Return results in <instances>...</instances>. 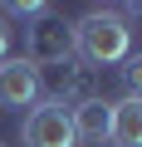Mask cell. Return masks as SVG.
I'll return each instance as SVG.
<instances>
[{"label": "cell", "instance_id": "6da1fadb", "mask_svg": "<svg viewBox=\"0 0 142 147\" xmlns=\"http://www.w3.org/2000/svg\"><path fill=\"white\" fill-rule=\"evenodd\" d=\"M74 54H79V64L103 74L108 64H122L132 54V25L113 5H88L83 20L74 25Z\"/></svg>", "mask_w": 142, "mask_h": 147}, {"label": "cell", "instance_id": "7a4b0ae2", "mask_svg": "<svg viewBox=\"0 0 142 147\" xmlns=\"http://www.w3.org/2000/svg\"><path fill=\"white\" fill-rule=\"evenodd\" d=\"M20 59L34 64V69H59V64H69V59H74V25H69L64 15H54V10L34 15L30 30H25V54H20Z\"/></svg>", "mask_w": 142, "mask_h": 147}, {"label": "cell", "instance_id": "3957f363", "mask_svg": "<svg viewBox=\"0 0 142 147\" xmlns=\"http://www.w3.org/2000/svg\"><path fill=\"white\" fill-rule=\"evenodd\" d=\"M20 142L25 147H79L74 127H69V108L54 98H39L20 123Z\"/></svg>", "mask_w": 142, "mask_h": 147}, {"label": "cell", "instance_id": "277c9868", "mask_svg": "<svg viewBox=\"0 0 142 147\" xmlns=\"http://www.w3.org/2000/svg\"><path fill=\"white\" fill-rule=\"evenodd\" d=\"M39 98H44V79H39V69L25 64L20 54L0 59V103H5V108H34Z\"/></svg>", "mask_w": 142, "mask_h": 147}, {"label": "cell", "instance_id": "5b68a950", "mask_svg": "<svg viewBox=\"0 0 142 147\" xmlns=\"http://www.w3.org/2000/svg\"><path fill=\"white\" fill-rule=\"evenodd\" d=\"M54 84H59L54 103H64V108H79V103H88V98H103V74H98V69H88V64H79V59L59 64Z\"/></svg>", "mask_w": 142, "mask_h": 147}, {"label": "cell", "instance_id": "8992f818", "mask_svg": "<svg viewBox=\"0 0 142 147\" xmlns=\"http://www.w3.org/2000/svg\"><path fill=\"white\" fill-rule=\"evenodd\" d=\"M108 113H113L108 98H88V103H79V108H69L74 142H103V137H108Z\"/></svg>", "mask_w": 142, "mask_h": 147}, {"label": "cell", "instance_id": "52a82bcc", "mask_svg": "<svg viewBox=\"0 0 142 147\" xmlns=\"http://www.w3.org/2000/svg\"><path fill=\"white\" fill-rule=\"evenodd\" d=\"M108 137H113V147H137L142 142V98H118L113 103V113H108Z\"/></svg>", "mask_w": 142, "mask_h": 147}, {"label": "cell", "instance_id": "ba28073f", "mask_svg": "<svg viewBox=\"0 0 142 147\" xmlns=\"http://www.w3.org/2000/svg\"><path fill=\"white\" fill-rule=\"evenodd\" d=\"M122 79H127V98H137V93H142V59H137V54L122 59Z\"/></svg>", "mask_w": 142, "mask_h": 147}, {"label": "cell", "instance_id": "9c48e42d", "mask_svg": "<svg viewBox=\"0 0 142 147\" xmlns=\"http://www.w3.org/2000/svg\"><path fill=\"white\" fill-rule=\"evenodd\" d=\"M5 15H25V20H34V15H44V5H39V0H10Z\"/></svg>", "mask_w": 142, "mask_h": 147}, {"label": "cell", "instance_id": "30bf717a", "mask_svg": "<svg viewBox=\"0 0 142 147\" xmlns=\"http://www.w3.org/2000/svg\"><path fill=\"white\" fill-rule=\"evenodd\" d=\"M10 39H15V30H10L5 15H0V59H10Z\"/></svg>", "mask_w": 142, "mask_h": 147}]
</instances>
